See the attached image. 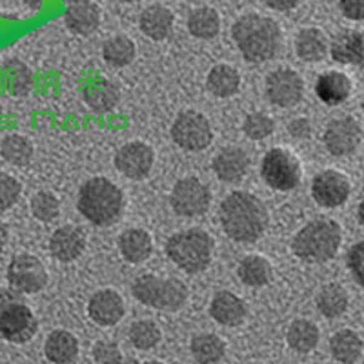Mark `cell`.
<instances>
[{
	"instance_id": "26",
	"label": "cell",
	"mask_w": 364,
	"mask_h": 364,
	"mask_svg": "<svg viewBox=\"0 0 364 364\" xmlns=\"http://www.w3.org/2000/svg\"><path fill=\"white\" fill-rule=\"evenodd\" d=\"M295 51H297V57L304 63H321L330 51V42L323 29H301L295 38Z\"/></svg>"
},
{
	"instance_id": "18",
	"label": "cell",
	"mask_w": 364,
	"mask_h": 364,
	"mask_svg": "<svg viewBox=\"0 0 364 364\" xmlns=\"http://www.w3.org/2000/svg\"><path fill=\"white\" fill-rule=\"evenodd\" d=\"M100 8L93 0H70L64 11V22L68 29L75 35H87L95 33L100 26Z\"/></svg>"
},
{
	"instance_id": "40",
	"label": "cell",
	"mask_w": 364,
	"mask_h": 364,
	"mask_svg": "<svg viewBox=\"0 0 364 364\" xmlns=\"http://www.w3.org/2000/svg\"><path fill=\"white\" fill-rule=\"evenodd\" d=\"M242 132L250 141H264L275 132V122L266 113H250L242 122Z\"/></svg>"
},
{
	"instance_id": "3",
	"label": "cell",
	"mask_w": 364,
	"mask_h": 364,
	"mask_svg": "<svg viewBox=\"0 0 364 364\" xmlns=\"http://www.w3.org/2000/svg\"><path fill=\"white\" fill-rule=\"evenodd\" d=\"M77 208L91 224L112 226L124 211V193L109 178L93 177L80 186Z\"/></svg>"
},
{
	"instance_id": "22",
	"label": "cell",
	"mask_w": 364,
	"mask_h": 364,
	"mask_svg": "<svg viewBox=\"0 0 364 364\" xmlns=\"http://www.w3.org/2000/svg\"><path fill=\"white\" fill-rule=\"evenodd\" d=\"M120 255L129 264H142L154 253V240L146 230L129 228L119 237Z\"/></svg>"
},
{
	"instance_id": "12",
	"label": "cell",
	"mask_w": 364,
	"mask_h": 364,
	"mask_svg": "<svg viewBox=\"0 0 364 364\" xmlns=\"http://www.w3.org/2000/svg\"><path fill=\"white\" fill-rule=\"evenodd\" d=\"M304 95V80L290 68H279L266 77V97L279 108H294Z\"/></svg>"
},
{
	"instance_id": "25",
	"label": "cell",
	"mask_w": 364,
	"mask_h": 364,
	"mask_svg": "<svg viewBox=\"0 0 364 364\" xmlns=\"http://www.w3.org/2000/svg\"><path fill=\"white\" fill-rule=\"evenodd\" d=\"M46 359L53 364H71L79 357V341L68 330H53L44 343Z\"/></svg>"
},
{
	"instance_id": "35",
	"label": "cell",
	"mask_w": 364,
	"mask_h": 364,
	"mask_svg": "<svg viewBox=\"0 0 364 364\" xmlns=\"http://www.w3.org/2000/svg\"><path fill=\"white\" fill-rule=\"evenodd\" d=\"M33 154L35 148L31 141L28 136L18 135V133H11V135L4 136L2 142H0V157L11 166L24 168V166L33 161Z\"/></svg>"
},
{
	"instance_id": "19",
	"label": "cell",
	"mask_w": 364,
	"mask_h": 364,
	"mask_svg": "<svg viewBox=\"0 0 364 364\" xmlns=\"http://www.w3.org/2000/svg\"><path fill=\"white\" fill-rule=\"evenodd\" d=\"M86 250V233L75 224L60 226L50 237L51 255L60 262L77 261Z\"/></svg>"
},
{
	"instance_id": "38",
	"label": "cell",
	"mask_w": 364,
	"mask_h": 364,
	"mask_svg": "<svg viewBox=\"0 0 364 364\" xmlns=\"http://www.w3.org/2000/svg\"><path fill=\"white\" fill-rule=\"evenodd\" d=\"M129 343L141 350V352H149L161 344L162 341V331L159 328V324H155L154 321H148V318H142V321H135V323L129 326Z\"/></svg>"
},
{
	"instance_id": "4",
	"label": "cell",
	"mask_w": 364,
	"mask_h": 364,
	"mask_svg": "<svg viewBox=\"0 0 364 364\" xmlns=\"http://www.w3.org/2000/svg\"><path fill=\"white\" fill-rule=\"evenodd\" d=\"M343 242L341 226L331 219H315L301 228L291 240V252L310 264H323L337 255Z\"/></svg>"
},
{
	"instance_id": "14",
	"label": "cell",
	"mask_w": 364,
	"mask_h": 364,
	"mask_svg": "<svg viewBox=\"0 0 364 364\" xmlns=\"http://www.w3.org/2000/svg\"><path fill=\"white\" fill-rule=\"evenodd\" d=\"M324 146L333 157H346L359 148L363 141V129L352 117H341L331 120L324 129Z\"/></svg>"
},
{
	"instance_id": "47",
	"label": "cell",
	"mask_w": 364,
	"mask_h": 364,
	"mask_svg": "<svg viewBox=\"0 0 364 364\" xmlns=\"http://www.w3.org/2000/svg\"><path fill=\"white\" fill-rule=\"evenodd\" d=\"M6 245H8V228L4 223H0V253L4 252Z\"/></svg>"
},
{
	"instance_id": "33",
	"label": "cell",
	"mask_w": 364,
	"mask_h": 364,
	"mask_svg": "<svg viewBox=\"0 0 364 364\" xmlns=\"http://www.w3.org/2000/svg\"><path fill=\"white\" fill-rule=\"evenodd\" d=\"M191 355L199 364H217L226 355V343L215 333H199L190 343Z\"/></svg>"
},
{
	"instance_id": "49",
	"label": "cell",
	"mask_w": 364,
	"mask_h": 364,
	"mask_svg": "<svg viewBox=\"0 0 364 364\" xmlns=\"http://www.w3.org/2000/svg\"><path fill=\"white\" fill-rule=\"evenodd\" d=\"M120 364H162V363H159V360H148V363H136V360H128V359H124Z\"/></svg>"
},
{
	"instance_id": "2",
	"label": "cell",
	"mask_w": 364,
	"mask_h": 364,
	"mask_svg": "<svg viewBox=\"0 0 364 364\" xmlns=\"http://www.w3.org/2000/svg\"><path fill=\"white\" fill-rule=\"evenodd\" d=\"M232 37L240 55L253 64L272 60L281 50V28L273 18L248 13L233 24Z\"/></svg>"
},
{
	"instance_id": "46",
	"label": "cell",
	"mask_w": 364,
	"mask_h": 364,
	"mask_svg": "<svg viewBox=\"0 0 364 364\" xmlns=\"http://www.w3.org/2000/svg\"><path fill=\"white\" fill-rule=\"evenodd\" d=\"M266 6L275 11H291V9L297 8V4L301 0H264Z\"/></svg>"
},
{
	"instance_id": "28",
	"label": "cell",
	"mask_w": 364,
	"mask_h": 364,
	"mask_svg": "<svg viewBox=\"0 0 364 364\" xmlns=\"http://www.w3.org/2000/svg\"><path fill=\"white\" fill-rule=\"evenodd\" d=\"M237 277L250 288H262L273 277V268L262 255H246L237 266Z\"/></svg>"
},
{
	"instance_id": "39",
	"label": "cell",
	"mask_w": 364,
	"mask_h": 364,
	"mask_svg": "<svg viewBox=\"0 0 364 364\" xmlns=\"http://www.w3.org/2000/svg\"><path fill=\"white\" fill-rule=\"evenodd\" d=\"M31 215L41 223H53L60 215V203L51 191H38L29 203Z\"/></svg>"
},
{
	"instance_id": "36",
	"label": "cell",
	"mask_w": 364,
	"mask_h": 364,
	"mask_svg": "<svg viewBox=\"0 0 364 364\" xmlns=\"http://www.w3.org/2000/svg\"><path fill=\"white\" fill-rule=\"evenodd\" d=\"M135 42L126 35H115L102 46L104 60L113 68H126L135 60Z\"/></svg>"
},
{
	"instance_id": "20",
	"label": "cell",
	"mask_w": 364,
	"mask_h": 364,
	"mask_svg": "<svg viewBox=\"0 0 364 364\" xmlns=\"http://www.w3.org/2000/svg\"><path fill=\"white\" fill-rule=\"evenodd\" d=\"M210 315L220 326L235 328L246 321L248 308L246 302L233 291H217L210 302Z\"/></svg>"
},
{
	"instance_id": "24",
	"label": "cell",
	"mask_w": 364,
	"mask_h": 364,
	"mask_svg": "<svg viewBox=\"0 0 364 364\" xmlns=\"http://www.w3.org/2000/svg\"><path fill=\"white\" fill-rule=\"evenodd\" d=\"M315 93L328 106H339L352 93V80L341 71H328L315 82Z\"/></svg>"
},
{
	"instance_id": "45",
	"label": "cell",
	"mask_w": 364,
	"mask_h": 364,
	"mask_svg": "<svg viewBox=\"0 0 364 364\" xmlns=\"http://www.w3.org/2000/svg\"><path fill=\"white\" fill-rule=\"evenodd\" d=\"M288 132H290L291 136L295 139H308L311 133V126H310V120L308 119H295L291 120L290 126H288Z\"/></svg>"
},
{
	"instance_id": "30",
	"label": "cell",
	"mask_w": 364,
	"mask_h": 364,
	"mask_svg": "<svg viewBox=\"0 0 364 364\" xmlns=\"http://www.w3.org/2000/svg\"><path fill=\"white\" fill-rule=\"evenodd\" d=\"M84 102L97 113H109L117 108L120 100V91L115 84L108 80H97L84 87Z\"/></svg>"
},
{
	"instance_id": "11",
	"label": "cell",
	"mask_w": 364,
	"mask_h": 364,
	"mask_svg": "<svg viewBox=\"0 0 364 364\" xmlns=\"http://www.w3.org/2000/svg\"><path fill=\"white\" fill-rule=\"evenodd\" d=\"M171 210L178 217H200L210 210V188L195 177H184L177 181L170 195Z\"/></svg>"
},
{
	"instance_id": "13",
	"label": "cell",
	"mask_w": 364,
	"mask_h": 364,
	"mask_svg": "<svg viewBox=\"0 0 364 364\" xmlns=\"http://www.w3.org/2000/svg\"><path fill=\"white\" fill-rule=\"evenodd\" d=\"M155 151L146 142L133 141L120 146L115 154V168L132 181H142L154 170Z\"/></svg>"
},
{
	"instance_id": "9",
	"label": "cell",
	"mask_w": 364,
	"mask_h": 364,
	"mask_svg": "<svg viewBox=\"0 0 364 364\" xmlns=\"http://www.w3.org/2000/svg\"><path fill=\"white\" fill-rule=\"evenodd\" d=\"M171 139L186 151H204L213 141L210 120L195 109H186L177 115L171 124Z\"/></svg>"
},
{
	"instance_id": "52",
	"label": "cell",
	"mask_w": 364,
	"mask_h": 364,
	"mask_svg": "<svg viewBox=\"0 0 364 364\" xmlns=\"http://www.w3.org/2000/svg\"><path fill=\"white\" fill-rule=\"evenodd\" d=\"M363 109H364V100H363Z\"/></svg>"
},
{
	"instance_id": "17",
	"label": "cell",
	"mask_w": 364,
	"mask_h": 364,
	"mask_svg": "<svg viewBox=\"0 0 364 364\" xmlns=\"http://www.w3.org/2000/svg\"><path fill=\"white\" fill-rule=\"evenodd\" d=\"M211 168L219 181L226 182V184H237L248 175L250 157L242 148L226 146L217 151L213 162H211Z\"/></svg>"
},
{
	"instance_id": "27",
	"label": "cell",
	"mask_w": 364,
	"mask_h": 364,
	"mask_svg": "<svg viewBox=\"0 0 364 364\" xmlns=\"http://www.w3.org/2000/svg\"><path fill=\"white\" fill-rule=\"evenodd\" d=\"M206 87L217 99H230L239 91L240 73L230 64H217L208 73Z\"/></svg>"
},
{
	"instance_id": "32",
	"label": "cell",
	"mask_w": 364,
	"mask_h": 364,
	"mask_svg": "<svg viewBox=\"0 0 364 364\" xmlns=\"http://www.w3.org/2000/svg\"><path fill=\"white\" fill-rule=\"evenodd\" d=\"M315 304H317V310L326 318H337L346 314L348 306H350V297L343 286L331 282V284L321 288L317 299H315Z\"/></svg>"
},
{
	"instance_id": "1",
	"label": "cell",
	"mask_w": 364,
	"mask_h": 364,
	"mask_svg": "<svg viewBox=\"0 0 364 364\" xmlns=\"http://www.w3.org/2000/svg\"><path fill=\"white\" fill-rule=\"evenodd\" d=\"M219 220L223 232L235 242L253 245L268 228L266 206L248 191H232L220 203Z\"/></svg>"
},
{
	"instance_id": "10",
	"label": "cell",
	"mask_w": 364,
	"mask_h": 364,
	"mask_svg": "<svg viewBox=\"0 0 364 364\" xmlns=\"http://www.w3.org/2000/svg\"><path fill=\"white\" fill-rule=\"evenodd\" d=\"M6 277H8L11 290L26 295L38 294L44 290L50 281L44 262L31 253H18L13 257L8 264Z\"/></svg>"
},
{
	"instance_id": "41",
	"label": "cell",
	"mask_w": 364,
	"mask_h": 364,
	"mask_svg": "<svg viewBox=\"0 0 364 364\" xmlns=\"http://www.w3.org/2000/svg\"><path fill=\"white\" fill-rule=\"evenodd\" d=\"M22 195V184L13 175L0 171V211H6L18 203Z\"/></svg>"
},
{
	"instance_id": "29",
	"label": "cell",
	"mask_w": 364,
	"mask_h": 364,
	"mask_svg": "<svg viewBox=\"0 0 364 364\" xmlns=\"http://www.w3.org/2000/svg\"><path fill=\"white\" fill-rule=\"evenodd\" d=\"M364 343L353 330H339L330 339L331 357L341 364H355L360 359Z\"/></svg>"
},
{
	"instance_id": "23",
	"label": "cell",
	"mask_w": 364,
	"mask_h": 364,
	"mask_svg": "<svg viewBox=\"0 0 364 364\" xmlns=\"http://www.w3.org/2000/svg\"><path fill=\"white\" fill-rule=\"evenodd\" d=\"M330 55L339 64L364 68V35L359 31H343L330 44Z\"/></svg>"
},
{
	"instance_id": "34",
	"label": "cell",
	"mask_w": 364,
	"mask_h": 364,
	"mask_svg": "<svg viewBox=\"0 0 364 364\" xmlns=\"http://www.w3.org/2000/svg\"><path fill=\"white\" fill-rule=\"evenodd\" d=\"M188 31L200 41L215 38L220 31V17L217 9L210 8V6L193 9L188 15Z\"/></svg>"
},
{
	"instance_id": "43",
	"label": "cell",
	"mask_w": 364,
	"mask_h": 364,
	"mask_svg": "<svg viewBox=\"0 0 364 364\" xmlns=\"http://www.w3.org/2000/svg\"><path fill=\"white\" fill-rule=\"evenodd\" d=\"M346 264L357 284H360L364 288V240L363 242H357V245H353L350 248Z\"/></svg>"
},
{
	"instance_id": "50",
	"label": "cell",
	"mask_w": 364,
	"mask_h": 364,
	"mask_svg": "<svg viewBox=\"0 0 364 364\" xmlns=\"http://www.w3.org/2000/svg\"><path fill=\"white\" fill-rule=\"evenodd\" d=\"M115 2H126V4H129V2H136V0H115Z\"/></svg>"
},
{
	"instance_id": "44",
	"label": "cell",
	"mask_w": 364,
	"mask_h": 364,
	"mask_svg": "<svg viewBox=\"0 0 364 364\" xmlns=\"http://www.w3.org/2000/svg\"><path fill=\"white\" fill-rule=\"evenodd\" d=\"M339 8L350 21H364V0H341Z\"/></svg>"
},
{
	"instance_id": "7",
	"label": "cell",
	"mask_w": 364,
	"mask_h": 364,
	"mask_svg": "<svg viewBox=\"0 0 364 364\" xmlns=\"http://www.w3.org/2000/svg\"><path fill=\"white\" fill-rule=\"evenodd\" d=\"M132 294L144 306L170 311V314H175L186 306L188 295H190L186 284L178 279L157 277L151 273H146V275L135 279Z\"/></svg>"
},
{
	"instance_id": "15",
	"label": "cell",
	"mask_w": 364,
	"mask_h": 364,
	"mask_svg": "<svg viewBox=\"0 0 364 364\" xmlns=\"http://www.w3.org/2000/svg\"><path fill=\"white\" fill-rule=\"evenodd\" d=\"M352 184L344 173L336 170H324L315 175L311 182V197L323 208H339L350 197Z\"/></svg>"
},
{
	"instance_id": "31",
	"label": "cell",
	"mask_w": 364,
	"mask_h": 364,
	"mask_svg": "<svg viewBox=\"0 0 364 364\" xmlns=\"http://www.w3.org/2000/svg\"><path fill=\"white\" fill-rule=\"evenodd\" d=\"M318 328L308 318H295L286 331V343L295 353H310L318 344Z\"/></svg>"
},
{
	"instance_id": "8",
	"label": "cell",
	"mask_w": 364,
	"mask_h": 364,
	"mask_svg": "<svg viewBox=\"0 0 364 364\" xmlns=\"http://www.w3.org/2000/svg\"><path fill=\"white\" fill-rule=\"evenodd\" d=\"M261 173L264 182L272 190L291 191L299 186L302 170L295 155L282 148L269 149L261 164Z\"/></svg>"
},
{
	"instance_id": "42",
	"label": "cell",
	"mask_w": 364,
	"mask_h": 364,
	"mask_svg": "<svg viewBox=\"0 0 364 364\" xmlns=\"http://www.w3.org/2000/svg\"><path fill=\"white\" fill-rule=\"evenodd\" d=\"M93 359L97 364H120L124 360V355L120 352V348L109 341H99L93 344Z\"/></svg>"
},
{
	"instance_id": "6",
	"label": "cell",
	"mask_w": 364,
	"mask_h": 364,
	"mask_svg": "<svg viewBox=\"0 0 364 364\" xmlns=\"http://www.w3.org/2000/svg\"><path fill=\"white\" fill-rule=\"evenodd\" d=\"M38 321L33 310L15 290L0 288V343L26 344L37 336Z\"/></svg>"
},
{
	"instance_id": "21",
	"label": "cell",
	"mask_w": 364,
	"mask_h": 364,
	"mask_svg": "<svg viewBox=\"0 0 364 364\" xmlns=\"http://www.w3.org/2000/svg\"><path fill=\"white\" fill-rule=\"evenodd\" d=\"M175 24V15L170 8L162 4L148 6L139 17V28L148 38L155 42L166 41L170 37Z\"/></svg>"
},
{
	"instance_id": "5",
	"label": "cell",
	"mask_w": 364,
	"mask_h": 364,
	"mask_svg": "<svg viewBox=\"0 0 364 364\" xmlns=\"http://www.w3.org/2000/svg\"><path fill=\"white\" fill-rule=\"evenodd\" d=\"M213 250H215V242L211 235L199 228H190L184 232L173 233L166 242L168 259L190 275L203 273L210 268Z\"/></svg>"
},
{
	"instance_id": "51",
	"label": "cell",
	"mask_w": 364,
	"mask_h": 364,
	"mask_svg": "<svg viewBox=\"0 0 364 364\" xmlns=\"http://www.w3.org/2000/svg\"><path fill=\"white\" fill-rule=\"evenodd\" d=\"M0 117H2V104H0Z\"/></svg>"
},
{
	"instance_id": "53",
	"label": "cell",
	"mask_w": 364,
	"mask_h": 364,
	"mask_svg": "<svg viewBox=\"0 0 364 364\" xmlns=\"http://www.w3.org/2000/svg\"><path fill=\"white\" fill-rule=\"evenodd\" d=\"M173 364H178V363H173Z\"/></svg>"
},
{
	"instance_id": "16",
	"label": "cell",
	"mask_w": 364,
	"mask_h": 364,
	"mask_svg": "<svg viewBox=\"0 0 364 364\" xmlns=\"http://www.w3.org/2000/svg\"><path fill=\"white\" fill-rule=\"evenodd\" d=\"M126 314L124 299L115 290H100L91 295L87 302V315L99 326H115Z\"/></svg>"
},
{
	"instance_id": "37",
	"label": "cell",
	"mask_w": 364,
	"mask_h": 364,
	"mask_svg": "<svg viewBox=\"0 0 364 364\" xmlns=\"http://www.w3.org/2000/svg\"><path fill=\"white\" fill-rule=\"evenodd\" d=\"M6 77H8V87L11 91V95L15 97H26L29 95V91L33 90V71L28 64H24L18 58H9L4 64Z\"/></svg>"
},
{
	"instance_id": "48",
	"label": "cell",
	"mask_w": 364,
	"mask_h": 364,
	"mask_svg": "<svg viewBox=\"0 0 364 364\" xmlns=\"http://www.w3.org/2000/svg\"><path fill=\"white\" fill-rule=\"evenodd\" d=\"M357 219H359L360 226H364V199L359 203V208H357Z\"/></svg>"
}]
</instances>
